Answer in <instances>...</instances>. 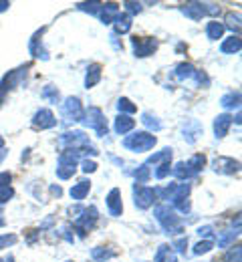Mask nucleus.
I'll return each instance as SVG.
<instances>
[{
	"label": "nucleus",
	"instance_id": "nucleus-14",
	"mask_svg": "<svg viewBox=\"0 0 242 262\" xmlns=\"http://www.w3.org/2000/svg\"><path fill=\"white\" fill-rule=\"evenodd\" d=\"M182 14H186V18L190 20H202L206 16V10H204V2H188V4H182Z\"/></svg>",
	"mask_w": 242,
	"mask_h": 262
},
{
	"label": "nucleus",
	"instance_id": "nucleus-4",
	"mask_svg": "<svg viewBox=\"0 0 242 262\" xmlns=\"http://www.w3.org/2000/svg\"><path fill=\"white\" fill-rule=\"evenodd\" d=\"M97 218H99V212H97L95 206H91V208H83V212L75 218V228H77V232H79V236H87V232L95 226Z\"/></svg>",
	"mask_w": 242,
	"mask_h": 262
},
{
	"label": "nucleus",
	"instance_id": "nucleus-17",
	"mask_svg": "<svg viewBox=\"0 0 242 262\" xmlns=\"http://www.w3.org/2000/svg\"><path fill=\"white\" fill-rule=\"evenodd\" d=\"M136 127V119L129 117V115H117L115 117V123H113V129L117 135H125L129 131Z\"/></svg>",
	"mask_w": 242,
	"mask_h": 262
},
{
	"label": "nucleus",
	"instance_id": "nucleus-6",
	"mask_svg": "<svg viewBox=\"0 0 242 262\" xmlns=\"http://www.w3.org/2000/svg\"><path fill=\"white\" fill-rule=\"evenodd\" d=\"M156 192L153 188L149 186H141V184H136L134 186V202L139 210H149L153 204H156Z\"/></svg>",
	"mask_w": 242,
	"mask_h": 262
},
{
	"label": "nucleus",
	"instance_id": "nucleus-53",
	"mask_svg": "<svg viewBox=\"0 0 242 262\" xmlns=\"http://www.w3.org/2000/svg\"><path fill=\"white\" fill-rule=\"evenodd\" d=\"M6 154H8V151H6V149H0V162H2V160H4V158H6Z\"/></svg>",
	"mask_w": 242,
	"mask_h": 262
},
{
	"label": "nucleus",
	"instance_id": "nucleus-42",
	"mask_svg": "<svg viewBox=\"0 0 242 262\" xmlns=\"http://www.w3.org/2000/svg\"><path fill=\"white\" fill-rule=\"evenodd\" d=\"M16 242H18V236H16V234H2V236H0V250L12 246V244H16Z\"/></svg>",
	"mask_w": 242,
	"mask_h": 262
},
{
	"label": "nucleus",
	"instance_id": "nucleus-10",
	"mask_svg": "<svg viewBox=\"0 0 242 262\" xmlns=\"http://www.w3.org/2000/svg\"><path fill=\"white\" fill-rule=\"evenodd\" d=\"M238 160H234V158H224V156H220V158H216L214 162H212V169L216 171V173H222V176H232V173H236L238 171Z\"/></svg>",
	"mask_w": 242,
	"mask_h": 262
},
{
	"label": "nucleus",
	"instance_id": "nucleus-12",
	"mask_svg": "<svg viewBox=\"0 0 242 262\" xmlns=\"http://www.w3.org/2000/svg\"><path fill=\"white\" fill-rule=\"evenodd\" d=\"M232 123H234V117H232L230 113H222V115H218V117L214 119V135H216L218 139L226 137L228 131H230V127H232Z\"/></svg>",
	"mask_w": 242,
	"mask_h": 262
},
{
	"label": "nucleus",
	"instance_id": "nucleus-29",
	"mask_svg": "<svg viewBox=\"0 0 242 262\" xmlns=\"http://www.w3.org/2000/svg\"><path fill=\"white\" fill-rule=\"evenodd\" d=\"M141 123H143L149 131H162V127H164V125H162V121H160L153 113H149V111L141 115Z\"/></svg>",
	"mask_w": 242,
	"mask_h": 262
},
{
	"label": "nucleus",
	"instance_id": "nucleus-37",
	"mask_svg": "<svg viewBox=\"0 0 242 262\" xmlns=\"http://www.w3.org/2000/svg\"><path fill=\"white\" fill-rule=\"evenodd\" d=\"M101 4L103 2H81V4H77V8L83 12H89V14H99Z\"/></svg>",
	"mask_w": 242,
	"mask_h": 262
},
{
	"label": "nucleus",
	"instance_id": "nucleus-7",
	"mask_svg": "<svg viewBox=\"0 0 242 262\" xmlns=\"http://www.w3.org/2000/svg\"><path fill=\"white\" fill-rule=\"evenodd\" d=\"M131 45H134V55L139 57V59L153 55L156 49H158V40L153 36H134Z\"/></svg>",
	"mask_w": 242,
	"mask_h": 262
},
{
	"label": "nucleus",
	"instance_id": "nucleus-32",
	"mask_svg": "<svg viewBox=\"0 0 242 262\" xmlns=\"http://www.w3.org/2000/svg\"><path fill=\"white\" fill-rule=\"evenodd\" d=\"M175 188H178V184H168V186H164V188H153V192H156V198L158 200H172V196L175 194Z\"/></svg>",
	"mask_w": 242,
	"mask_h": 262
},
{
	"label": "nucleus",
	"instance_id": "nucleus-27",
	"mask_svg": "<svg viewBox=\"0 0 242 262\" xmlns=\"http://www.w3.org/2000/svg\"><path fill=\"white\" fill-rule=\"evenodd\" d=\"M186 164L190 165V169H192L194 176H198V173L204 169V165H206V156H204V154H196V156H192Z\"/></svg>",
	"mask_w": 242,
	"mask_h": 262
},
{
	"label": "nucleus",
	"instance_id": "nucleus-44",
	"mask_svg": "<svg viewBox=\"0 0 242 262\" xmlns=\"http://www.w3.org/2000/svg\"><path fill=\"white\" fill-rule=\"evenodd\" d=\"M12 198H14V190L12 188H0V204H6Z\"/></svg>",
	"mask_w": 242,
	"mask_h": 262
},
{
	"label": "nucleus",
	"instance_id": "nucleus-1",
	"mask_svg": "<svg viewBox=\"0 0 242 262\" xmlns=\"http://www.w3.org/2000/svg\"><path fill=\"white\" fill-rule=\"evenodd\" d=\"M153 216H156V220L162 224V228H164L166 234H180V232L184 230L180 218H178V214H175V210L170 208L168 204L156 206V208H153Z\"/></svg>",
	"mask_w": 242,
	"mask_h": 262
},
{
	"label": "nucleus",
	"instance_id": "nucleus-51",
	"mask_svg": "<svg viewBox=\"0 0 242 262\" xmlns=\"http://www.w3.org/2000/svg\"><path fill=\"white\" fill-rule=\"evenodd\" d=\"M4 224H6V220H4V210L0 208V228H2Z\"/></svg>",
	"mask_w": 242,
	"mask_h": 262
},
{
	"label": "nucleus",
	"instance_id": "nucleus-18",
	"mask_svg": "<svg viewBox=\"0 0 242 262\" xmlns=\"http://www.w3.org/2000/svg\"><path fill=\"white\" fill-rule=\"evenodd\" d=\"M89 192H91V182H89V180H81V182L73 184V188L69 190L71 198L77 200V202L85 200V198L89 196Z\"/></svg>",
	"mask_w": 242,
	"mask_h": 262
},
{
	"label": "nucleus",
	"instance_id": "nucleus-55",
	"mask_svg": "<svg viewBox=\"0 0 242 262\" xmlns=\"http://www.w3.org/2000/svg\"><path fill=\"white\" fill-rule=\"evenodd\" d=\"M2 262H14V258H12V256H8V258H4Z\"/></svg>",
	"mask_w": 242,
	"mask_h": 262
},
{
	"label": "nucleus",
	"instance_id": "nucleus-57",
	"mask_svg": "<svg viewBox=\"0 0 242 262\" xmlns=\"http://www.w3.org/2000/svg\"><path fill=\"white\" fill-rule=\"evenodd\" d=\"M67 262H71V260H67Z\"/></svg>",
	"mask_w": 242,
	"mask_h": 262
},
{
	"label": "nucleus",
	"instance_id": "nucleus-30",
	"mask_svg": "<svg viewBox=\"0 0 242 262\" xmlns=\"http://www.w3.org/2000/svg\"><path fill=\"white\" fill-rule=\"evenodd\" d=\"M117 111H119V115H129V117H131V115L138 111V107H136L127 97H121L117 101Z\"/></svg>",
	"mask_w": 242,
	"mask_h": 262
},
{
	"label": "nucleus",
	"instance_id": "nucleus-48",
	"mask_svg": "<svg viewBox=\"0 0 242 262\" xmlns=\"http://www.w3.org/2000/svg\"><path fill=\"white\" fill-rule=\"evenodd\" d=\"M198 234H200V236H204V238H208V240H212L214 230H212V226H202V228H198Z\"/></svg>",
	"mask_w": 242,
	"mask_h": 262
},
{
	"label": "nucleus",
	"instance_id": "nucleus-21",
	"mask_svg": "<svg viewBox=\"0 0 242 262\" xmlns=\"http://www.w3.org/2000/svg\"><path fill=\"white\" fill-rule=\"evenodd\" d=\"M202 135V125L198 123V121H188L186 125H184V139L188 141V143H194L198 137Z\"/></svg>",
	"mask_w": 242,
	"mask_h": 262
},
{
	"label": "nucleus",
	"instance_id": "nucleus-8",
	"mask_svg": "<svg viewBox=\"0 0 242 262\" xmlns=\"http://www.w3.org/2000/svg\"><path fill=\"white\" fill-rule=\"evenodd\" d=\"M188 198H190V184H178L175 194L172 196L173 208H175L178 212H182V214H190L192 204H190Z\"/></svg>",
	"mask_w": 242,
	"mask_h": 262
},
{
	"label": "nucleus",
	"instance_id": "nucleus-23",
	"mask_svg": "<svg viewBox=\"0 0 242 262\" xmlns=\"http://www.w3.org/2000/svg\"><path fill=\"white\" fill-rule=\"evenodd\" d=\"M115 250H111V248H107V246H97V248H93L91 250V258L97 262H107L111 260V258H115Z\"/></svg>",
	"mask_w": 242,
	"mask_h": 262
},
{
	"label": "nucleus",
	"instance_id": "nucleus-3",
	"mask_svg": "<svg viewBox=\"0 0 242 262\" xmlns=\"http://www.w3.org/2000/svg\"><path fill=\"white\" fill-rule=\"evenodd\" d=\"M83 121H85L87 127H91L99 137H105L107 131H109V127H107V119H105V113L99 109V107H89V109L85 111V115H83Z\"/></svg>",
	"mask_w": 242,
	"mask_h": 262
},
{
	"label": "nucleus",
	"instance_id": "nucleus-46",
	"mask_svg": "<svg viewBox=\"0 0 242 262\" xmlns=\"http://www.w3.org/2000/svg\"><path fill=\"white\" fill-rule=\"evenodd\" d=\"M81 169H83L85 173H93V171L97 169V164H95L93 160H83V162H81Z\"/></svg>",
	"mask_w": 242,
	"mask_h": 262
},
{
	"label": "nucleus",
	"instance_id": "nucleus-38",
	"mask_svg": "<svg viewBox=\"0 0 242 262\" xmlns=\"http://www.w3.org/2000/svg\"><path fill=\"white\" fill-rule=\"evenodd\" d=\"M42 99H49L51 103H59V99H61V95H59V89L57 87H53V85H47L45 89H42Z\"/></svg>",
	"mask_w": 242,
	"mask_h": 262
},
{
	"label": "nucleus",
	"instance_id": "nucleus-13",
	"mask_svg": "<svg viewBox=\"0 0 242 262\" xmlns=\"http://www.w3.org/2000/svg\"><path fill=\"white\" fill-rule=\"evenodd\" d=\"M107 210H109V214L111 216H121L123 214V202H121V192H119V188H113L109 194H107Z\"/></svg>",
	"mask_w": 242,
	"mask_h": 262
},
{
	"label": "nucleus",
	"instance_id": "nucleus-11",
	"mask_svg": "<svg viewBox=\"0 0 242 262\" xmlns=\"http://www.w3.org/2000/svg\"><path fill=\"white\" fill-rule=\"evenodd\" d=\"M33 125L36 129H51V127L57 125V119H55L51 109H38L35 113V117H33Z\"/></svg>",
	"mask_w": 242,
	"mask_h": 262
},
{
	"label": "nucleus",
	"instance_id": "nucleus-43",
	"mask_svg": "<svg viewBox=\"0 0 242 262\" xmlns=\"http://www.w3.org/2000/svg\"><path fill=\"white\" fill-rule=\"evenodd\" d=\"M168 254H170V246H168V244H162V246H160V250H158V254H156V260L153 262H166L168 260V258H166Z\"/></svg>",
	"mask_w": 242,
	"mask_h": 262
},
{
	"label": "nucleus",
	"instance_id": "nucleus-28",
	"mask_svg": "<svg viewBox=\"0 0 242 262\" xmlns=\"http://www.w3.org/2000/svg\"><path fill=\"white\" fill-rule=\"evenodd\" d=\"M172 173L178 178V180H190V178H194L190 165L186 164V162H178V164L172 167Z\"/></svg>",
	"mask_w": 242,
	"mask_h": 262
},
{
	"label": "nucleus",
	"instance_id": "nucleus-40",
	"mask_svg": "<svg viewBox=\"0 0 242 262\" xmlns=\"http://www.w3.org/2000/svg\"><path fill=\"white\" fill-rule=\"evenodd\" d=\"M236 236H238V230H236V232H222V236L218 238V246H222V248L230 246V244L234 242Z\"/></svg>",
	"mask_w": 242,
	"mask_h": 262
},
{
	"label": "nucleus",
	"instance_id": "nucleus-52",
	"mask_svg": "<svg viewBox=\"0 0 242 262\" xmlns=\"http://www.w3.org/2000/svg\"><path fill=\"white\" fill-rule=\"evenodd\" d=\"M8 6H10V4H8V2H0V10H6V8H8Z\"/></svg>",
	"mask_w": 242,
	"mask_h": 262
},
{
	"label": "nucleus",
	"instance_id": "nucleus-22",
	"mask_svg": "<svg viewBox=\"0 0 242 262\" xmlns=\"http://www.w3.org/2000/svg\"><path fill=\"white\" fill-rule=\"evenodd\" d=\"M196 67L190 65V63H180V65H175V71H173V75H175V79H180V81H186V79H194L196 77Z\"/></svg>",
	"mask_w": 242,
	"mask_h": 262
},
{
	"label": "nucleus",
	"instance_id": "nucleus-49",
	"mask_svg": "<svg viewBox=\"0 0 242 262\" xmlns=\"http://www.w3.org/2000/svg\"><path fill=\"white\" fill-rule=\"evenodd\" d=\"M63 238H65L67 242H73V240H75V236L71 234V226H63Z\"/></svg>",
	"mask_w": 242,
	"mask_h": 262
},
{
	"label": "nucleus",
	"instance_id": "nucleus-56",
	"mask_svg": "<svg viewBox=\"0 0 242 262\" xmlns=\"http://www.w3.org/2000/svg\"><path fill=\"white\" fill-rule=\"evenodd\" d=\"M166 262H175V256H168V260Z\"/></svg>",
	"mask_w": 242,
	"mask_h": 262
},
{
	"label": "nucleus",
	"instance_id": "nucleus-58",
	"mask_svg": "<svg viewBox=\"0 0 242 262\" xmlns=\"http://www.w3.org/2000/svg\"><path fill=\"white\" fill-rule=\"evenodd\" d=\"M0 262H2V260H0Z\"/></svg>",
	"mask_w": 242,
	"mask_h": 262
},
{
	"label": "nucleus",
	"instance_id": "nucleus-5",
	"mask_svg": "<svg viewBox=\"0 0 242 262\" xmlns=\"http://www.w3.org/2000/svg\"><path fill=\"white\" fill-rule=\"evenodd\" d=\"M59 145L65 147V149H81V147H87L89 145V135L85 131L77 129V131H67L59 137Z\"/></svg>",
	"mask_w": 242,
	"mask_h": 262
},
{
	"label": "nucleus",
	"instance_id": "nucleus-16",
	"mask_svg": "<svg viewBox=\"0 0 242 262\" xmlns=\"http://www.w3.org/2000/svg\"><path fill=\"white\" fill-rule=\"evenodd\" d=\"M240 49H242V40L238 34H232V36L224 38L222 45H220V53L222 55H236V53H240Z\"/></svg>",
	"mask_w": 242,
	"mask_h": 262
},
{
	"label": "nucleus",
	"instance_id": "nucleus-26",
	"mask_svg": "<svg viewBox=\"0 0 242 262\" xmlns=\"http://www.w3.org/2000/svg\"><path fill=\"white\" fill-rule=\"evenodd\" d=\"M224 29H230L232 33H240V14L238 12H226V16H224Z\"/></svg>",
	"mask_w": 242,
	"mask_h": 262
},
{
	"label": "nucleus",
	"instance_id": "nucleus-2",
	"mask_svg": "<svg viewBox=\"0 0 242 262\" xmlns=\"http://www.w3.org/2000/svg\"><path fill=\"white\" fill-rule=\"evenodd\" d=\"M156 143H158V137L153 133H149V131H136V133H131V135H127L123 139V147L134 151V154L149 151V149L156 147Z\"/></svg>",
	"mask_w": 242,
	"mask_h": 262
},
{
	"label": "nucleus",
	"instance_id": "nucleus-24",
	"mask_svg": "<svg viewBox=\"0 0 242 262\" xmlns=\"http://www.w3.org/2000/svg\"><path fill=\"white\" fill-rule=\"evenodd\" d=\"M224 25L222 23H218V20H210L206 25V36L210 40H218V38H222L224 36Z\"/></svg>",
	"mask_w": 242,
	"mask_h": 262
},
{
	"label": "nucleus",
	"instance_id": "nucleus-45",
	"mask_svg": "<svg viewBox=\"0 0 242 262\" xmlns=\"http://www.w3.org/2000/svg\"><path fill=\"white\" fill-rule=\"evenodd\" d=\"M173 248L180 252V254H186V248H188V238H178L173 242Z\"/></svg>",
	"mask_w": 242,
	"mask_h": 262
},
{
	"label": "nucleus",
	"instance_id": "nucleus-15",
	"mask_svg": "<svg viewBox=\"0 0 242 262\" xmlns=\"http://www.w3.org/2000/svg\"><path fill=\"white\" fill-rule=\"evenodd\" d=\"M117 14H119V4L117 2H105V4H101L99 18H101L103 25H113Z\"/></svg>",
	"mask_w": 242,
	"mask_h": 262
},
{
	"label": "nucleus",
	"instance_id": "nucleus-54",
	"mask_svg": "<svg viewBox=\"0 0 242 262\" xmlns=\"http://www.w3.org/2000/svg\"><path fill=\"white\" fill-rule=\"evenodd\" d=\"M0 149H4V137L0 135Z\"/></svg>",
	"mask_w": 242,
	"mask_h": 262
},
{
	"label": "nucleus",
	"instance_id": "nucleus-9",
	"mask_svg": "<svg viewBox=\"0 0 242 262\" xmlns=\"http://www.w3.org/2000/svg\"><path fill=\"white\" fill-rule=\"evenodd\" d=\"M61 113H63V117H65L67 121H81L83 115H85L83 105H81V101L77 97L65 99V103L61 105Z\"/></svg>",
	"mask_w": 242,
	"mask_h": 262
},
{
	"label": "nucleus",
	"instance_id": "nucleus-20",
	"mask_svg": "<svg viewBox=\"0 0 242 262\" xmlns=\"http://www.w3.org/2000/svg\"><path fill=\"white\" fill-rule=\"evenodd\" d=\"M101 75H103L101 65H97V63L89 65V69H87V75H85V87H87V89L95 87V85L101 81Z\"/></svg>",
	"mask_w": 242,
	"mask_h": 262
},
{
	"label": "nucleus",
	"instance_id": "nucleus-31",
	"mask_svg": "<svg viewBox=\"0 0 242 262\" xmlns=\"http://www.w3.org/2000/svg\"><path fill=\"white\" fill-rule=\"evenodd\" d=\"M172 156H173V149L172 147H166V149H162L160 154H156V156H151L145 164H162V162H172Z\"/></svg>",
	"mask_w": 242,
	"mask_h": 262
},
{
	"label": "nucleus",
	"instance_id": "nucleus-41",
	"mask_svg": "<svg viewBox=\"0 0 242 262\" xmlns=\"http://www.w3.org/2000/svg\"><path fill=\"white\" fill-rule=\"evenodd\" d=\"M123 6H125V12L131 16V14H139L141 10H143V4L141 2H134V0H127V2H123Z\"/></svg>",
	"mask_w": 242,
	"mask_h": 262
},
{
	"label": "nucleus",
	"instance_id": "nucleus-25",
	"mask_svg": "<svg viewBox=\"0 0 242 262\" xmlns=\"http://www.w3.org/2000/svg\"><path fill=\"white\" fill-rule=\"evenodd\" d=\"M220 105L224 109H238L240 107V91H230L220 99Z\"/></svg>",
	"mask_w": 242,
	"mask_h": 262
},
{
	"label": "nucleus",
	"instance_id": "nucleus-33",
	"mask_svg": "<svg viewBox=\"0 0 242 262\" xmlns=\"http://www.w3.org/2000/svg\"><path fill=\"white\" fill-rule=\"evenodd\" d=\"M134 176H136V180H138L136 184H141V186H143V184H145V182L151 178V169H149V165H147V164H141L138 169L134 171Z\"/></svg>",
	"mask_w": 242,
	"mask_h": 262
},
{
	"label": "nucleus",
	"instance_id": "nucleus-47",
	"mask_svg": "<svg viewBox=\"0 0 242 262\" xmlns=\"http://www.w3.org/2000/svg\"><path fill=\"white\" fill-rule=\"evenodd\" d=\"M12 173L10 171H0V188H10Z\"/></svg>",
	"mask_w": 242,
	"mask_h": 262
},
{
	"label": "nucleus",
	"instance_id": "nucleus-35",
	"mask_svg": "<svg viewBox=\"0 0 242 262\" xmlns=\"http://www.w3.org/2000/svg\"><path fill=\"white\" fill-rule=\"evenodd\" d=\"M170 171H172V162H162V164L153 169L151 176H156V180H164V178L170 176Z\"/></svg>",
	"mask_w": 242,
	"mask_h": 262
},
{
	"label": "nucleus",
	"instance_id": "nucleus-59",
	"mask_svg": "<svg viewBox=\"0 0 242 262\" xmlns=\"http://www.w3.org/2000/svg\"><path fill=\"white\" fill-rule=\"evenodd\" d=\"M212 262H214V260H212Z\"/></svg>",
	"mask_w": 242,
	"mask_h": 262
},
{
	"label": "nucleus",
	"instance_id": "nucleus-50",
	"mask_svg": "<svg viewBox=\"0 0 242 262\" xmlns=\"http://www.w3.org/2000/svg\"><path fill=\"white\" fill-rule=\"evenodd\" d=\"M51 194H55V196L59 198V196H61V194H63V190H61L59 186H53V188H51Z\"/></svg>",
	"mask_w": 242,
	"mask_h": 262
},
{
	"label": "nucleus",
	"instance_id": "nucleus-39",
	"mask_svg": "<svg viewBox=\"0 0 242 262\" xmlns=\"http://www.w3.org/2000/svg\"><path fill=\"white\" fill-rule=\"evenodd\" d=\"M214 248V240H200L196 246H194V254H206V252H210Z\"/></svg>",
	"mask_w": 242,
	"mask_h": 262
},
{
	"label": "nucleus",
	"instance_id": "nucleus-36",
	"mask_svg": "<svg viewBox=\"0 0 242 262\" xmlns=\"http://www.w3.org/2000/svg\"><path fill=\"white\" fill-rule=\"evenodd\" d=\"M77 171V165H59L57 167V178L59 180H71Z\"/></svg>",
	"mask_w": 242,
	"mask_h": 262
},
{
	"label": "nucleus",
	"instance_id": "nucleus-34",
	"mask_svg": "<svg viewBox=\"0 0 242 262\" xmlns=\"http://www.w3.org/2000/svg\"><path fill=\"white\" fill-rule=\"evenodd\" d=\"M222 262H242V248H240V244H236V246H230V250H226V254H224Z\"/></svg>",
	"mask_w": 242,
	"mask_h": 262
},
{
	"label": "nucleus",
	"instance_id": "nucleus-19",
	"mask_svg": "<svg viewBox=\"0 0 242 262\" xmlns=\"http://www.w3.org/2000/svg\"><path fill=\"white\" fill-rule=\"evenodd\" d=\"M131 16L127 12H119L113 20V29H115V34H125L131 31Z\"/></svg>",
	"mask_w": 242,
	"mask_h": 262
}]
</instances>
